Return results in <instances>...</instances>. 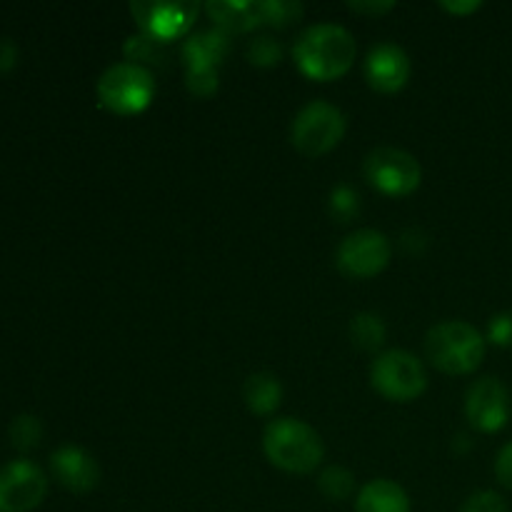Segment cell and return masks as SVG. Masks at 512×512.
<instances>
[{
  "label": "cell",
  "mask_w": 512,
  "mask_h": 512,
  "mask_svg": "<svg viewBox=\"0 0 512 512\" xmlns=\"http://www.w3.org/2000/svg\"><path fill=\"white\" fill-rule=\"evenodd\" d=\"M353 33L338 23H315L308 25L298 35L295 43V63L300 73L310 80H335L343 78L355 63Z\"/></svg>",
  "instance_id": "obj_1"
},
{
  "label": "cell",
  "mask_w": 512,
  "mask_h": 512,
  "mask_svg": "<svg viewBox=\"0 0 512 512\" xmlns=\"http://www.w3.org/2000/svg\"><path fill=\"white\" fill-rule=\"evenodd\" d=\"M263 450L275 468L308 475L323 463L325 443L318 430L298 418L270 420L263 433Z\"/></svg>",
  "instance_id": "obj_2"
},
{
  "label": "cell",
  "mask_w": 512,
  "mask_h": 512,
  "mask_svg": "<svg viewBox=\"0 0 512 512\" xmlns=\"http://www.w3.org/2000/svg\"><path fill=\"white\" fill-rule=\"evenodd\" d=\"M425 355L448 375H470L483 365L485 338L465 320H443L425 335Z\"/></svg>",
  "instance_id": "obj_3"
},
{
  "label": "cell",
  "mask_w": 512,
  "mask_h": 512,
  "mask_svg": "<svg viewBox=\"0 0 512 512\" xmlns=\"http://www.w3.org/2000/svg\"><path fill=\"white\" fill-rule=\"evenodd\" d=\"M155 88H158L155 75L145 65L130 63V60L105 68L95 85L100 105L120 118L143 113L153 103Z\"/></svg>",
  "instance_id": "obj_4"
},
{
  "label": "cell",
  "mask_w": 512,
  "mask_h": 512,
  "mask_svg": "<svg viewBox=\"0 0 512 512\" xmlns=\"http://www.w3.org/2000/svg\"><path fill=\"white\" fill-rule=\"evenodd\" d=\"M345 130H348V118L338 105L328 100H310L295 115L290 138L300 153L308 158H320L343 140Z\"/></svg>",
  "instance_id": "obj_5"
},
{
  "label": "cell",
  "mask_w": 512,
  "mask_h": 512,
  "mask_svg": "<svg viewBox=\"0 0 512 512\" xmlns=\"http://www.w3.org/2000/svg\"><path fill=\"white\" fill-rule=\"evenodd\" d=\"M370 383L393 403H410L418 400L428 388L425 365L408 350H385L370 365Z\"/></svg>",
  "instance_id": "obj_6"
},
{
  "label": "cell",
  "mask_w": 512,
  "mask_h": 512,
  "mask_svg": "<svg viewBox=\"0 0 512 512\" xmlns=\"http://www.w3.org/2000/svg\"><path fill=\"white\" fill-rule=\"evenodd\" d=\"M363 170L373 188L385 195H393V198L415 193L423 180V168H420L418 158L410 155L408 150L393 148V145L370 150L365 155Z\"/></svg>",
  "instance_id": "obj_7"
},
{
  "label": "cell",
  "mask_w": 512,
  "mask_h": 512,
  "mask_svg": "<svg viewBox=\"0 0 512 512\" xmlns=\"http://www.w3.org/2000/svg\"><path fill=\"white\" fill-rule=\"evenodd\" d=\"M393 255L388 235L380 230L363 228L345 235L343 243L335 250V265L345 278L370 280L383 273Z\"/></svg>",
  "instance_id": "obj_8"
},
{
  "label": "cell",
  "mask_w": 512,
  "mask_h": 512,
  "mask_svg": "<svg viewBox=\"0 0 512 512\" xmlns=\"http://www.w3.org/2000/svg\"><path fill=\"white\" fill-rule=\"evenodd\" d=\"M48 493V478L33 460H10L0 468V512H30Z\"/></svg>",
  "instance_id": "obj_9"
},
{
  "label": "cell",
  "mask_w": 512,
  "mask_h": 512,
  "mask_svg": "<svg viewBox=\"0 0 512 512\" xmlns=\"http://www.w3.org/2000/svg\"><path fill=\"white\" fill-rule=\"evenodd\" d=\"M130 13H133L135 23L143 28L145 35L160 40V43H170V40L180 38V35H185L193 28L195 18L200 13V5L190 3V0H178V3L133 0Z\"/></svg>",
  "instance_id": "obj_10"
},
{
  "label": "cell",
  "mask_w": 512,
  "mask_h": 512,
  "mask_svg": "<svg viewBox=\"0 0 512 512\" xmlns=\"http://www.w3.org/2000/svg\"><path fill=\"white\" fill-rule=\"evenodd\" d=\"M465 415H468L470 425L478 428L480 433L503 430L510 418L508 388L493 375L475 380L465 395Z\"/></svg>",
  "instance_id": "obj_11"
},
{
  "label": "cell",
  "mask_w": 512,
  "mask_h": 512,
  "mask_svg": "<svg viewBox=\"0 0 512 512\" xmlns=\"http://www.w3.org/2000/svg\"><path fill=\"white\" fill-rule=\"evenodd\" d=\"M410 65L408 53L395 43H378L370 48L368 58H365V80L378 93H398L408 85L410 80Z\"/></svg>",
  "instance_id": "obj_12"
},
{
  "label": "cell",
  "mask_w": 512,
  "mask_h": 512,
  "mask_svg": "<svg viewBox=\"0 0 512 512\" xmlns=\"http://www.w3.org/2000/svg\"><path fill=\"white\" fill-rule=\"evenodd\" d=\"M50 470L70 493H90L100 483V465L90 453L78 445H63L50 455Z\"/></svg>",
  "instance_id": "obj_13"
},
{
  "label": "cell",
  "mask_w": 512,
  "mask_h": 512,
  "mask_svg": "<svg viewBox=\"0 0 512 512\" xmlns=\"http://www.w3.org/2000/svg\"><path fill=\"white\" fill-rule=\"evenodd\" d=\"M230 38L225 30H200L183 43V58L188 70H218L228 58Z\"/></svg>",
  "instance_id": "obj_14"
},
{
  "label": "cell",
  "mask_w": 512,
  "mask_h": 512,
  "mask_svg": "<svg viewBox=\"0 0 512 512\" xmlns=\"http://www.w3.org/2000/svg\"><path fill=\"white\" fill-rule=\"evenodd\" d=\"M355 512H410V498L393 480H370L368 485L360 488Z\"/></svg>",
  "instance_id": "obj_15"
},
{
  "label": "cell",
  "mask_w": 512,
  "mask_h": 512,
  "mask_svg": "<svg viewBox=\"0 0 512 512\" xmlns=\"http://www.w3.org/2000/svg\"><path fill=\"white\" fill-rule=\"evenodd\" d=\"M210 20L218 23L220 30L225 33H248V30L258 28L260 20L258 3H235V0H210L205 5Z\"/></svg>",
  "instance_id": "obj_16"
},
{
  "label": "cell",
  "mask_w": 512,
  "mask_h": 512,
  "mask_svg": "<svg viewBox=\"0 0 512 512\" xmlns=\"http://www.w3.org/2000/svg\"><path fill=\"white\" fill-rule=\"evenodd\" d=\"M243 398L250 413L273 415L283 403V385L273 373H253L243 385Z\"/></svg>",
  "instance_id": "obj_17"
},
{
  "label": "cell",
  "mask_w": 512,
  "mask_h": 512,
  "mask_svg": "<svg viewBox=\"0 0 512 512\" xmlns=\"http://www.w3.org/2000/svg\"><path fill=\"white\" fill-rule=\"evenodd\" d=\"M385 335L388 330H385L383 318L375 313H358L350 323V338L363 350H378L385 343Z\"/></svg>",
  "instance_id": "obj_18"
},
{
  "label": "cell",
  "mask_w": 512,
  "mask_h": 512,
  "mask_svg": "<svg viewBox=\"0 0 512 512\" xmlns=\"http://www.w3.org/2000/svg\"><path fill=\"white\" fill-rule=\"evenodd\" d=\"M318 490L325 498L333 500V503L348 500L355 493V475L348 468H343V465H330V468L320 473Z\"/></svg>",
  "instance_id": "obj_19"
},
{
  "label": "cell",
  "mask_w": 512,
  "mask_h": 512,
  "mask_svg": "<svg viewBox=\"0 0 512 512\" xmlns=\"http://www.w3.org/2000/svg\"><path fill=\"white\" fill-rule=\"evenodd\" d=\"M258 10L260 20L275 25V28H285L303 15V5L293 3V0H263L258 3Z\"/></svg>",
  "instance_id": "obj_20"
},
{
  "label": "cell",
  "mask_w": 512,
  "mask_h": 512,
  "mask_svg": "<svg viewBox=\"0 0 512 512\" xmlns=\"http://www.w3.org/2000/svg\"><path fill=\"white\" fill-rule=\"evenodd\" d=\"M8 435L10 440H13L15 448L30 450L40 443V438H43V425H40V420L35 418V415H18V418L10 423Z\"/></svg>",
  "instance_id": "obj_21"
},
{
  "label": "cell",
  "mask_w": 512,
  "mask_h": 512,
  "mask_svg": "<svg viewBox=\"0 0 512 512\" xmlns=\"http://www.w3.org/2000/svg\"><path fill=\"white\" fill-rule=\"evenodd\" d=\"M245 55H248V60L253 65L270 68V65L280 63V58H283V48H280L278 40L270 38V35H258V38H253L248 43Z\"/></svg>",
  "instance_id": "obj_22"
},
{
  "label": "cell",
  "mask_w": 512,
  "mask_h": 512,
  "mask_svg": "<svg viewBox=\"0 0 512 512\" xmlns=\"http://www.w3.org/2000/svg\"><path fill=\"white\" fill-rule=\"evenodd\" d=\"M330 213L338 223H350L360 213V198L350 185H338L330 193Z\"/></svg>",
  "instance_id": "obj_23"
},
{
  "label": "cell",
  "mask_w": 512,
  "mask_h": 512,
  "mask_svg": "<svg viewBox=\"0 0 512 512\" xmlns=\"http://www.w3.org/2000/svg\"><path fill=\"white\" fill-rule=\"evenodd\" d=\"M163 45L160 40L150 38V35L140 33V35H133V38H128V43H125V55H128L130 63H138L143 65V60H148V63H155L158 58H163Z\"/></svg>",
  "instance_id": "obj_24"
},
{
  "label": "cell",
  "mask_w": 512,
  "mask_h": 512,
  "mask_svg": "<svg viewBox=\"0 0 512 512\" xmlns=\"http://www.w3.org/2000/svg\"><path fill=\"white\" fill-rule=\"evenodd\" d=\"M460 512H510V510L503 495H498L495 490H478V493H473L463 505H460Z\"/></svg>",
  "instance_id": "obj_25"
},
{
  "label": "cell",
  "mask_w": 512,
  "mask_h": 512,
  "mask_svg": "<svg viewBox=\"0 0 512 512\" xmlns=\"http://www.w3.org/2000/svg\"><path fill=\"white\" fill-rule=\"evenodd\" d=\"M188 90L198 98H210L218 90V70H188L185 73Z\"/></svg>",
  "instance_id": "obj_26"
},
{
  "label": "cell",
  "mask_w": 512,
  "mask_h": 512,
  "mask_svg": "<svg viewBox=\"0 0 512 512\" xmlns=\"http://www.w3.org/2000/svg\"><path fill=\"white\" fill-rule=\"evenodd\" d=\"M488 338L500 348H510L512 345V313L493 315L488 328Z\"/></svg>",
  "instance_id": "obj_27"
},
{
  "label": "cell",
  "mask_w": 512,
  "mask_h": 512,
  "mask_svg": "<svg viewBox=\"0 0 512 512\" xmlns=\"http://www.w3.org/2000/svg\"><path fill=\"white\" fill-rule=\"evenodd\" d=\"M495 478L503 488L512 490V440L500 448L498 458H495Z\"/></svg>",
  "instance_id": "obj_28"
},
{
  "label": "cell",
  "mask_w": 512,
  "mask_h": 512,
  "mask_svg": "<svg viewBox=\"0 0 512 512\" xmlns=\"http://www.w3.org/2000/svg\"><path fill=\"white\" fill-rule=\"evenodd\" d=\"M348 8L355 10V13H360V15H383V13H388V10H393L395 5L388 3V0H385V3H375V0L373 3H365V0H358V3H355V0H350Z\"/></svg>",
  "instance_id": "obj_29"
},
{
  "label": "cell",
  "mask_w": 512,
  "mask_h": 512,
  "mask_svg": "<svg viewBox=\"0 0 512 512\" xmlns=\"http://www.w3.org/2000/svg\"><path fill=\"white\" fill-rule=\"evenodd\" d=\"M15 60H18V48H15L13 40L0 38V73L13 68Z\"/></svg>",
  "instance_id": "obj_30"
},
{
  "label": "cell",
  "mask_w": 512,
  "mask_h": 512,
  "mask_svg": "<svg viewBox=\"0 0 512 512\" xmlns=\"http://www.w3.org/2000/svg\"><path fill=\"white\" fill-rule=\"evenodd\" d=\"M440 8L450 10V13L468 15V13H473V10L483 8V3H480V0H470V3H440Z\"/></svg>",
  "instance_id": "obj_31"
}]
</instances>
